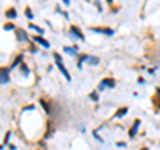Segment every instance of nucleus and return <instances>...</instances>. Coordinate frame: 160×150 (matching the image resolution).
Instances as JSON below:
<instances>
[{
	"instance_id": "nucleus-5",
	"label": "nucleus",
	"mask_w": 160,
	"mask_h": 150,
	"mask_svg": "<svg viewBox=\"0 0 160 150\" xmlns=\"http://www.w3.org/2000/svg\"><path fill=\"white\" fill-rule=\"evenodd\" d=\"M33 42H35V43H38V44H40V46H43L44 48H50V47H51L50 42L46 40L43 36H38V35H36V36H33Z\"/></svg>"
},
{
	"instance_id": "nucleus-4",
	"label": "nucleus",
	"mask_w": 160,
	"mask_h": 150,
	"mask_svg": "<svg viewBox=\"0 0 160 150\" xmlns=\"http://www.w3.org/2000/svg\"><path fill=\"white\" fill-rule=\"evenodd\" d=\"M16 39H18V42H28V35L24 30L16 28Z\"/></svg>"
},
{
	"instance_id": "nucleus-18",
	"label": "nucleus",
	"mask_w": 160,
	"mask_h": 150,
	"mask_svg": "<svg viewBox=\"0 0 160 150\" xmlns=\"http://www.w3.org/2000/svg\"><path fill=\"white\" fill-rule=\"evenodd\" d=\"M90 98L92 99V101H95V102L99 101V95H97V92H95V91L91 92V94H90Z\"/></svg>"
},
{
	"instance_id": "nucleus-25",
	"label": "nucleus",
	"mask_w": 160,
	"mask_h": 150,
	"mask_svg": "<svg viewBox=\"0 0 160 150\" xmlns=\"http://www.w3.org/2000/svg\"><path fill=\"white\" fill-rule=\"evenodd\" d=\"M9 150H16V146H15V145H11V146H9Z\"/></svg>"
},
{
	"instance_id": "nucleus-7",
	"label": "nucleus",
	"mask_w": 160,
	"mask_h": 150,
	"mask_svg": "<svg viewBox=\"0 0 160 150\" xmlns=\"http://www.w3.org/2000/svg\"><path fill=\"white\" fill-rule=\"evenodd\" d=\"M139 126H140V119H135V123L132 125L131 130H129V137H131V138L137 134V129H139Z\"/></svg>"
},
{
	"instance_id": "nucleus-3",
	"label": "nucleus",
	"mask_w": 160,
	"mask_h": 150,
	"mask_svg": "<svg viewBox=\"0 0 160 150\" xmlns=\"http://www.w3.org/2000/svg\"><path fill=\"white\" fill-rule=\"evenodd\" d=\"M91 31L93 32H97V34H104V35H108V36H112V35L115 34L114 30L111 28H107V27H103V28H97V27H92V28H90Z\"/></svg>"
},
{
	"instance_id": "nucleus-22",
	"label": "nucleus",
	"mask_w": 160,
	"mask_h": 150,
	"mask_svg": "<svg viewBox=\"0 0 160 150\" xmlns=\"http://www.w3.org/2000/svg\"><path fill=\"white\" fill-rule=\"evenodd\" d=\"M93 136H95V138L97 139V141H99V142H102V144H103V142H104V141H103V138H100V137L97 136V133H96V131H93Z\"/></svg>"
},
{
	"instance_id": "nucleus-6",
	"label": "nucleus",
	"mask_w": 160,
	"mask_h": 150,
	"mask_svg": "<svg viewBox=\"0 0 160 150\" xmlns=\"http://www.w3.org/2000/svg\"><path fill=\"white\" fill-rule=\"evenodd\" d=\"M56 66L59 67V70H60L61 74H63L64 76H65V79H67V81H71V75H70V72H68L67 69H65V67L63 66V63H61V62H56Z\"/></svg>"
},
{
	"instance_id": "nucleus-10",
	"label": "nucleus",
	"mask_w": 160,
	"mask_h": 150,
	"mask_svg": "<svg viewBox=\"0 0 160 150\" xmlns=\"http://www.w3.org/2000/svg\"><path fill=\"white\" fill-rule=\"evenodd\" d=\"M127 112H128L127 107H122V109H119L116 111V114H115V118H122V117H124Z\"/></svg>"
},
{
	"instance_id": "nucleus-23",
	"label": "nucleus",
	"mask_w": 160,
	"mask_h": 150,
	"mask_svg": "<svg viewBox=\"0 0 160 150\" xmlns=\"http://www.w3.org/2000/svg\"><path fill=\"white\" fill-rule=\"evenodd\" d=\"M24 110H35V106H33V105H29V106L24 107Z\"/></svg>"
},
{
	"instance_id": "nucleus-11",
	"label": "nucleus",
	"mask_w": 160,
	"mask_h": 150,
	"mask_svg": "<svg viewBox=\"0 0 160 150\" xmlns=\"http://www.w3.org/2000/svg\"><path fill=\"white\" fill-rule=\"evenodd\" d=\"M6 16L8 17V19H16V17H18V12L15 11L14 8H9L8 11L6 12Z\"/></svg>"
},
{
	"instance_id": "nucleus-21",
	"label": "nucleus",
	"mask_w": 160,
	"mask_h": 150,
	"mask_svg": "<svg viewBox=\"0 0 160 150\" xmlns=\"http://www.w3.org/2000/svg\"><path fill=\"white\" fill-rule=\"evenodd\" d=\"M53 56H55L56 62H61V61H63V59H61V56H60V55H59V54H56V52H55V54H53Z\"/></svg>"
},
{
	"instance_id": "nucleus-14",
	"label": "nucleus",
	"mask_w": 160,
	"mask_h": 150,
	"mask_svg": "<svg viewBox=\"0 0 160 150\" xmlns=\"http://www.w3.org/2000/svg\"><path fill=\"white\" fill-rule=\"evenodd\" d=\"M29 28H32V30H35L36 32H39V34H44V30L43 28H40V27H38V26H35V24H29Z\"/></svg>"
},
{
	"instance_id": "nucleus-8",
	"label": "nucleus",
	"mask_w": 160,
	"mask_h": 150,
	"mask_svg": "<svg viewBox=\"0 0 160 150\" xmlns=\"http://www.w3.org/2000/svg\"><path fill=\"white\" fill-rule=\"evenodd\" d=\"M87 62L88 64H91V66H97L100 62V59L97 58V56H93V55H88V58H87Z\"/></svg>"
},
{
	"instance_id": "nucleus-16",
	"label": "nucleus",
	"mask_w": 160,
	"mask_h": 150,
	"mask_svg": "<svg viewBox=\"0 0 160 150\" xmlns=\"http://www.w3.org/2000/svg\"><path fill=\"white\" fill-rule=\"evenodd\" d=\"M3 28L6 30V31H12V30H15V26H14L12 23H6Z\"/></svg>"
},
{
	"instance_id": "nucleus-19",
	"label": "nucleus",
	"mask_w": 160,
	"mask_h": 150,
	"mask_svg": "<svg viewBox=\"0 0 160 150\" xmlns=\"http://www.w3.org/2000/svg\"><path fill=\"white\" fill-rule=\"evenodd\" d=\"M40 105H41V106L44 107V110H46V111L48 112V114H50V112H51V109H50V106H47V105H46V102H44L43 99H41V101H40Z\"/></svg>"
},
{
	"instance_id": "nucleus-20",
	"label": "nucleus",
	"mask_w": 160,
	"mask_h": 150,
	"mask_svg": "<svg viewBox=\"0 0 160 150\" xmlns=\"http://www.w3.org/2000/svg\"><path fill=\"white\" fill-rule=\"evenodd\" d=\"M9 137H11V131H7L6 137H4V141H3V144H4V145L9 144Z\"/></svg>"
},
{
	"instance_id": "nucleus-26",
	"label": "nucleus",
	"mask_w": 160,
	"mask_h": 150,
	"mask_svg": "<svg viewBox=\"0 0 160 150\" xmlns=\"http://www.w3.org/2000/svg\"><path fill=\"white\" fill-rule=\"evenodd\" d=\"M142 150H148V149H147V147H143V149Z\"/></svg>"
},
{
	"instance_id": "nucleus-1",
	"label": "nucleus",
	"mask_w": 160,
	"mask_h": 150,
	"mask_svg": "<svg viewBox=\"0 0 160 150\" xmlns=\"http://www.w3.org/2000/svg\"><path fill=\"white\" fill-rule=\"evenodd\" d=\"M70 35L73 39H80V40H84V35H83L82 30H79L76 26H71L70 27Z\"/></svg>"
},
{
	"instance_id": "nucleus-2",
	"label": "nucleus",
	"mask_w": 160,
	"mask_h": 150,
	"mask_svg": "<svg viewBox=\"0 0 160 150\" xmlns=\"http://www.w3.org/2000/svg\"><path fill=\"white\" fill-rule=\"evenodd\" d=\"M9 82V69L0 67V84H6Z\"/></svg>"
},
{
	"instance_id": "nucleus-13",
	"label": "nucleus",
	"mask_w": 160,
	"mask_h": 150,
	"mask_svg": "<svg viewBox=\"0 0 160 150\" xmlns=\"http://www.w3.org/2000/svg\"><path fill=\"white\" fill-rule=\"evenodd\" d=\"M21 61H23V55H19L18 58L15 59V62H14V64H12V66H11V69H15V67H16V66H19V64L21 63Z\"/></svg>"
},
{
	"instance_id": "nucleus-24",
	"label": "nucleus",
	"mask_w": 160,
	"mask_h": 150,
	"mask_svg": "<svg viewBox=\"0 0 160 150\" xmlns=\"http://www.w3.org/2000/svg\"><path fill=\"white\" fill-rule=\"evenodd\" d=\"M117 146H119V147H125V142H117Z\"/></svg>"
},
{
	"instance_id": "nucleus-9",
	"label": "nucleus",
	"mask_w": 160,
	"mask_h": 150,
	"mask_svg": "<svg viewBox=\"0 0 160 150\" xmlns=\"http://www.w3.org/2000/svg\"><path fill=\"white\" fill-rule=\"evenodd\" d=\"M100 83H102L104 87H110V89L115 87V81H114L112 78H105V79H103Z\"/></svg>"
},
{
	"instance_id": "nucleus-17",
	"label": "nucleus",
	"mask_w": 160,
	"mask_h": 150,
	"mask_svg": "<svg viewBox=\"0 0 160 150\" xmlns=\"http://www.w3.org/2000/svg\"><path fill=\"white\" fill-rule=\"evenodd\" d=\"M20 70H21V72H23V74L26 75V76L29 74V69L26 66V64H21V66H20Z\"/></svg>"
},
{
	"instance_id": "nucleus-15",
	"label": "nucleus",
	"mask_w": 160,
	"mask_h": 150,
	"mask_svg": "<svg viewBox=\"0 0 160 150\" xmlns=\"http://www.w3.org/2000/svg\"><path fill=\"white\" fill-rule=\"evenodd\" d=\"M26 16L28 17L29 20H32V19H33V14L31 12V8H29V7H27V8H26Z\"/></svg>"
},
{
	"instance_id": "nucleus-12",
	"label": "nucleus",
	"mask_w": 160,
	"mask_h": 150,
	"mask_svg": "<svg viewBox=\"0 0 160 150\" xmlns=\"http://www.w3.org/2000/svg\"><path fill=\"white\" fill-rule=\"evenodd\" d=\"M64 52H67V54L72 55V56H76V55H78L76 48H72V47H64Z\"/></svg>"
}]
</instances>
